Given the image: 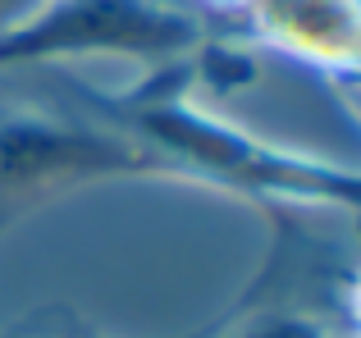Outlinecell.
Here are the masks:
<instances>
[{
  "instance_id": "obj_1",
  "label": "cell",
  "mask_w": 361,
  "mask_h": 338,
  "mask_svg": "<svg viewBox=\"0 0 361 338\" xmlns=\"http://www.w3.org/2000/svg\"><path fill=\"white\" fill-rule=\"evenodd\" d=\"M115 178H178V169L115 119L87 124L55 110L0 119V233L60 196Z\"/></svg>"
},
{
  "instance_id": "obj_4",
  "label": "cell",
  "mask_w": 361,
  "mask_h": 338,
  "mask_svg": "<svg viewBox=\"0 0 361 338\" xmlns=\"http://www.w3.org/2000/svg\"><path fill=\"white\" fill-rule=\"evenodd\" d=\"M211 338H334L329 320L311 311H293V306H265V311H252L247 320L224 325L220 334Z\"/></svg>"
},
{
  "instance_id": "obj_2",
  "label": "cell",
  "mask_w": 361,
  "mask_h": 338,
  "mask_svg": "<svg viewBox=\"0 0 361 338\" xmlns=\"http://www.w3.org/2000/svg\"><path fill=\"white\" fill-rule=\"evenodd\" d=\"M202 46V23L174 0H42L0 32V69L119 55L142 64L183 60Z\"/></svg>"
},
{
  "instance_id": "obj_3",
  "label": "cell",
  "mask_w": 361,
  "mask_h": 338,
  "mask_svg": "<svg viewBox=\"0 0 361 338\" xmlns=\"http://www.w3.org/2000/svg\"><path fill=\"white\" fill-rule=\"evenodd\" d=\"M247 9L279 51L361 73V0H247Z\"/></svg>"
},
{
  "instance_id": "obj_5",
  "label": "cell",
  "mask_w": 361,
  "mask_h": 338,
  "mask_svg": "<svg viewBox=\"0 0 361 338\" xmlns=\"http://www.w3.org/2000/svg\"><path fill=\"white\" fill-rule=\"evenodd\" d=\"M37 5H42V0H0V32H5L9 23H18L23 14H32Z\"/></svg>"
}]
</instances>
